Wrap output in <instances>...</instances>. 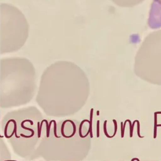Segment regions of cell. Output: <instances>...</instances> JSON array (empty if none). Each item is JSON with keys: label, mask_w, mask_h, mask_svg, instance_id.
Segmentation results:
<instances>
[{"label": "cell", "mask_w": 161, "mask_h": 161, "mask_svg": "<svg viewBox=\"0 0 161 161\" xmlns=\"http://www.w3.org/2000/svg\"><path fill=\"white\" fill-rule=\"evenodd\" d=\"M89 94V79L80 67L69 61H58L43 72L37 100L47 108L79 109Z\"/></svg>", "instance_id": "cell-1"}, {"label": "cell", "mask_w": 161, "mask_h": 161, "mask_svg": "<svg viewBox=\"0 0 161 161\" xmlns=\"http://www.w3.org/2000/svg\"><path fill=\"white\" fill-rule=\"evenodd\" d=\"M0 83L3 104L28 101L36 87V73L33 65L24 57L1 59Z\"/></svg>", "instance_id": "cell-2"}, {"label": "cell", "mask_w": 161, "mask_h": 161, "mask_svg": "<svg viewBox=\"0 0 161 161\" xmlns=\"http://www.w3.org/2000/svg\"><path fill=\"white\" fill-rule=\"evenodd\" d=\"M0 11V53L16 52L28 38V21L22 12L12 4H1Z\"/></svg>", "instance_id": "cell-3"}, {"label": "cell", "mask_w": 161, "mask_h": 161, "mask_svg": "<svg viewBox=\"0 0 161 161\" xmlns=\"http://www.w3.org/2000/svg\"><path fill=\"white\" fill-rule=\"evenodd\" d=\"M134 72L142 80L161 86V29L148 35L136 52Z\"/></svg>", "instance_id": "cell-4"}, {"label": "cell", "mask_w": 161, "mask_h": 161, "mask_svg": "<svg viewBox=\"0 0 161 161\" xmlns=\"http://www.w3.org/2000/svg\"><path fill=\"white\" fill-rule=\"evenodd\" d=\"M151 28L161 27V0H153L148 18Z\"/></svg>", "instance_id": "cell-5"}, {"label": "cell", "mask_w": 161, "mask_h": 161, "mask_svg": "<svg viewBox=\"0 0 161 161\" xmlns=\"http://www.w3.org/2000/svg\"><path fill=\"white\" fill-rule=\"evenodd\" d=\"M77 127L72 120H65L62 125L60 133L63 137L70 138L73 137L77 132Z\"/></svg>", "instance_id": "cell-6"}, {"label": "cell", "mask_w": 161, "mask_h": 161, "mask_svg": "<svg viewBox=\"0 0 161 161\" xmlns=\"http://www.w3.org/2000/svg\"><path fill=\"white\" fill-rule=\"evenodd\" d=\"M90 119L91 120L84 119L80 123V124L79 125L78 135L82 138H86L89 133H90L91 138H92L91 117Z\"/></svg>", "instance_id": "cell-7"}, {"label": "cell", "mask_w": 161, "mask_h": 161, "mask_svg": "<svg viewBox=\"0 0 161 161\" xmlns=\"http://www.w3.org/2000/svg\"><path fill=\"white\" fill-rule=\"evenodd\" d=\"M116 5L121 8H132L142 3L145 0H111Z\"/></svg>", "instance_id": "cell-8"}, {"label": "cell", "mask_w": 161, "mask_h": 161, "mask_svg": "<svg viewBox=\"0 0 161 161\" xmlns=\"http://www.w3.org/2000/svg\"><path fill=\"white\" fill-rule=\"evenodd\" d=\"M154 131H153V138H155L157 136V126H161V124H157V114L154 113Z\"/></svg>", "instance_id": "cell-9"}, {"label": "cell", "mask_w": 161, "mask_h": 161, "mask_svg": "<svg viewBox=\"0 0 161 161\" xmlns=\"http://www.w3.org/2000/svg\"><path fill=\"white\" fill-rule=\"evenodd\" d=\"M106 125H107V120H105L104 122V123H103V131H104V135H106V136L108 137V138H111V136L110 135H109V134H108V132H107Z\"/></svg>", "instance_id": "cell-10"}, {"label": "cell", "mask_w": 161, "mask_h": 161, "mask_svg": "<svg viewBox=\"0 0 161 161\" xmlns=\"http://www.w3.org/2000/svg\"><path fill=\"white\" fill-rule=\"evenodd\" d=\"M127 123V119L125 121L124 123V125H123V122H121V137L123 138L124 137V133H125V125Z\"/></svg>", "instance_id": "cell-11"}, {"label": "cell", "mask_w": 161, "mask_h": 161, "mask_svg": "<svg viewBox=\"0 0 161 161\" xmlns=\"http://www.w3.org/2000/svg\"><path fill=\"white\" fill-rule=\"evenodd\" d=\"M113 123L114 124V133L113 134V135H111V138L114 137L115 136V135L116 134V132H117V122L116 121V119H113Z\"/></svg>", "instance_id": "cell-12"}, {"label": "cell", "mask_w": 161, "mask_h": 161, "mask_svg": "<svg viewBox=\"0 0 161 161\" xmlns=\"http://www.w3.org/2000/svg\"><path fill=\"white\" fill-rule=\"evenodd\" d=\"M136 123H137V135L139 138H143L144 136H141L140 135V122L138 120L136 119Z\"/></svg>", "instance_id": "cell-13"}, {"label": "cell", "mask_w": 161, "mask_h": 161, "mask_svg": "<svg viewBox=\"0 0 161 161\" xmlns=\"http://www.w3.org/2000/svg\"><path fill=\"white\" fill-rule=\"evenodd\" d=\"M99 121H97V137H99V130H98V128H99Z\"/></svg>", "instance_id": "cell-14"}, {"label": "cell", "mask_w": 161, "mask_h": 161, "mask_svg": "<svg viewBox=\"0 0 161 161\" xmlns=\"http://www.w3.org/2000/svg\"><path fill=\"white\" fill-rule=\"evenodd\" d=\"M155 114H160L161 112H155Z\"/></svg>", "instance_id": "cell-15"}, {"label": "cell", "mask_w": 161, "mask_h": 161, "mask_svg": "<svg viewBox=\"0 0 161 161\" xmlns=\"http://www.w3.org/2000/svg\"><path fill=\"white\" fill-rule=\"evenodd\" d=\"M3 136H1V135H0V138H3Z\"/></svg>", "instance_id": "cell-16"}]
</instances>
